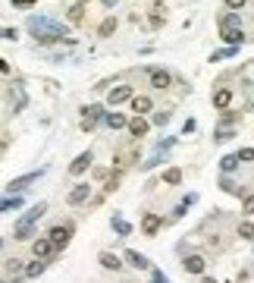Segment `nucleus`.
I'll return each mask as SVG.
<instances>
[{
	"instance_id": "f257e3e1",
	"label": "nucleus",
	"mask_w": 254,
	"mask_h": 283,
	"mask_svg": "<svg viewBox=\"0 0 254 283\" xmlns=\"http://www.w3.org/2000/svg\"><path fill=\"white\" fill-rule=\"evenodd\" d=\"M25 29L35 35L38 44H57V41L66 38V25L57 22V19H47V16H29Z\"/></svg>"
},
{
	"instance_id": "f03ea898",
	"label": "nucleus",
	"mask_w": 254,
	"mask_h": 283,
	"mask_svg": "<svg viewBox=\"0 0 254 283\" xmlns=\"http://www.w3.org/2000/svg\"><path fill=\"white\" fill-rule=\"evenodd\" d=\"M44 211H47V204H44V202L32 204V208L19 217V224H16V233H13V236H16V239H32V227H35L38 220L44 217Z\"/></svg>"
},
{
	"instance_id": "7ed1b4c3",
	"label": "nucleus",
	"mask_w": 254,
	"mask_h": 283,
	"mask_svg": "<svg viewBox=\"0 0 254 283\" xmlns=\"http://www.w3.org/2000/svg\"><path fill=\"white\" fill-rule=\"evenodd\" d=\"M82 129L85 132H91V129H95V126H97V120H104L107 114H104V107H100V104H88V107H82Z\"/></svg>"
},
{
	"instance_id": "20e7f679",
	"label": "nucleus",
	"mask_w": 254,
	"mask_h": 283,
	"mask_svg": "<svg viewBox=\"0 0 254 283\" xmlns=\"http://www.w3.org/2000/svg\"><path fill=\"white\" fill-rule=\"evenodd\" d=\"M44 176V170H32V173H22V176H16V179H10V186H6V192H22L25 186H32V183H38V179Z\"/></svg>"
},
{
	"instance_id": "39448f33",
	"label": "nucleus",
	"mask_w": 254,
	"mask_h": 283,
	"mask_svg": "<svg viewBox=\"0 0 254 283\" xmlns=\"http://www.w3.org/2000/svg\"><path fill=\"white\" fill-rule=\"evenodd\" d=\"M50 243L57 245V252H63L66 243H69V236H72V224H66V227H50Z\"/></svg>"
},
{
	"instance_id": "423d86ee",
	"label": "nucleus",
	"mask_w": 254,
	"mask_h": 283,
	"mask_svg": "<svg viewBox=\"0 0 254 283\" xmlns=\"http://www.w3.org/2000/svg\"><path fill=\"white\" fill-rule=\"evenodd\" d=\"M32 252H35V258H54V255H57V245L54 243H50V236H44V239H38V243L35 245H32Z\"/></svg>"
},
{
	"instance_id": "0eeeda50",
	"label": "nucleus",
	"mask_w": 254,
	"mask_h": 283,
	"mask_svg": "<svg viewBox=\"0 0 254 283\" xmlns=\"http://www.w3.org/2000/svg\"><path fill=\"white\" fill-rule=\"evenodd\" d=\"M126 129H129V132L135 135V139H145V135H148V129H151V123H148V120L141 117V114H135V117L129 120V126H126Z\"/></svg>"
},
{
	"instance_id": "6e6552de",
	"label": "nucleus",
	"mask_w": 254,
	"mask_h": 283,
	"mask_svg": "<svg viewBox=\"0 0 254 283\" xmlns=\"http://www.w3.org/2000/svg\"><path fill=\"white\" fill-rule=\"evenodd\" d=\"M91 161H95V158H91V151H82V154H79V158H75V161H72V164H69V173H72V176H82V173H85V170H88V167H91Z\"/></svg>"
},
{
	"instance_id": "1a4fd4ad",
	"label": "nucleus",
	"mask_w": 254,
	"mask_h": 283,
	"mask_svg": "<svg viewBox=\"0 0 254 283\" xmlns=\"http://www.w3.org/2000/svg\"><path fill=\"white\" fill-rule=\"evenodd\" d=\"M169 85H173V76H169L166 70H151V88H169Z\"/></svg>"
},
{
	"instance_id": "9d476101",
	"label": "nucleus",
	"mask_w": 254,
	"mask_h": 283,
	"mask_svg": "<svg viewBox=\"0 0 254 283\" xmlns=\"http://www.w3.org/2000/svg\"><path fill=\"white\" fill-rule=\"evenodd\" d=\"M132 98H135V94H132L129 85H120V88L110 91V104H113V107H120V104H126V101H132Z\"/></svg>"
},
{
	"instance_id": "9b49d317",
	"label": "nucleus",
	"mask_w": 254,
	"mask_h": 283,
	"mask_svg": "<svg viewBox=\"0 0 254 283\" xmlns=\"http://www.w3.org/2000/svg\"><path fill=\"white\" fill-rule=\"evenodd\" d=\"M88 195H91V186L88 183H79L69 192V199H66V202H69V204H85V202H88Z\"/></svg>"
},
{
	"instance_id": "f8f14e48",
	"label": "nucleus",
	"mask_w": 254,
	"mask_h": 283,
	"mask_svg": "<svg viewBox=\"0 0 254 283\" xmlns=\"http://www.w3.org/2000/svg\"><path fill=\"white\" fill-rule=\"evenodd\" d=\"M126 261H129L132 268H138V271H148V268H151V261H148L141 252H135V248H126Z\"/></svg>"
},
{
	"instance_id": "ddd939ff",
	"label": "nucleus",
	"mask_w": 254,
	"mask_h": 283,
	"mask_svg": "<svg viewBox=\"0 0 254 283\" xmlns=\"http://www.w3.org/2000/svg\"><path fill=\"white\" fill-rule=\"evenodd\" d=\"M160 227H163V217H160V214H145V220H141V230H145L148 236H154Z\"/></svg>"
},
{
	"instance_id": "4468645a",
	"label": "nucleus",
	"mask_w": 254,
	"mask_h": 283,
	"mask_svg": "<svg viewBox=\"0 0 254 283\" xmlns=\"http://www.w3.org/2000/svg\"><path fill=\"white\" fill-rule=\"evenodd\" d=\"M220 38L226 41V44H232V47H239L242 41H245V32L242 29H220Z\"/></svg>"
},
{
	"instance_id": "2eb2a0df",
	"label": "nucleus",
	"mask_w": 254,
	"mask_h": 283,
	"mask_svg": "<svg viewBox=\"0 0 254 283\" xmlns=\"http://www.w3.org/2000/svg\"><path fill=\"white\" fill-rule=\"evenodd\" d=\"M132 110H135V114H151V110H154V101H151L148 94H135V98H132Z\"/></svg>"
},
{
	"instance_id": "dca6fc26",
	"label": "nucleus",
	"mask_w": 254,
	"mask_h": 283,
	"mask_svg": "<svg viewBox=\"0 0 254 283\" xmlns=\"http://www.w3.org/2000/svg\"><path fill=\"white\" fill-rule=\"evenodd\" d=\"M229 104H232V88H217V91H214V107L226 110Z\"/></svg>"
},
{
	"instance_id": "f3484780",
	"label": "nucleus",
	"mask_w": 254,
	"mask_h": 283,
	"mask_svg": "<svg viewBox=\"0 0 254 283\" xmlns=\"http://www.w3.org/2000/svg\"><path fill=\"white\" fill-rule=\"evenodd\" d=\"M182 268L189 274H204V258H201V255H189V258L182 261Z\"/></svg>"
},
{
	"instance_id": "a211bd4d",
	"label": "nucleus",
	"mask_w": 254,
	"mask_h": 283,
	"mask_svg": "<svg viewBox=\"0 0 254 283\" xmlns=\"http://www.w3.org/2000/svg\"><path fill=\"white\" fill-rule=\"evenodd\" d=\"M97 261H100V264H104V268H107V271H120V268H123V261H120V258H116V255H113V252H100V255H97Z\"/></svg>"
},
{
	"instance_id": "6ab92c4d",
	"label": "nucleus",
	"mask_w": 254,
	"mask_h": 283,
	"mask_svg": "<svg viewBox=\"0 0 254 283\" xmlns=\"http://www.w3.org/2000/svg\"><path fill=\"white\" fill-rule=\"evenodd\" d=\"M16 208H22V195H19V192L0 199V214H3V211H16Z\"/></svg>"
},
{
	"instance_id": "aec40b11",
	"label": "nucleus",
	"mask_w": 254,
	"mask_h": 283,
	"mask_svg": "<svg viewBox=\"0 0 254 283\" xmlns=\"http://www.w3.org/2000/svg\"><path fill=\"white\" fill-rule=\"evenodd\" d=\"M220 29H242V16L235 13V10H232V13H226L223 19H220Z\"/></svg>"
},
{
	"instance_id": "412c9836",
	"label": "nucleus",
	"mask_w": 254,
	"mask_h": 283,
	"mask_svg": "<svg viewBox=\"0 0 254 283\" xmlns=\"http://www.w3.org/2000/svg\"><path fill=\"white\" fill-rule=\"evenodd\" d=\"M104 123L110 126V129H126V126H129V120H126L123 114H107V117H104Z\"/></svg>"
},
{
	"instance_id": "4be33fe9",
	"label": "nucleus",
	"mask_w": 254,
	"mask_h": 283,
	"mask_svg": "<svg viewBox=\"0 0 254 283\" xmlns=\"http://www.w3.org/2000/svg\"><path fill=\"white\" fill-rule=\"evenodd\" d=\"M194 202H198V195H194V192H191V195H185V199H182L179 204H176V211H173V217H182V214H185V211H189V208H191V204H194Z\"/></svg>"
},
{
	"instance_id": "5701e85b",
	"label": "nucleus",
	"mask_w": 254,
	"mask_h": 283,
	"mask_svg": "<svg viewBox=\"0 0 254 283\" xmlns=\"http://www.w3.org/2000/svg\"><path fill=\"white\" fill-rule=\"evenodd\" d=\"M220 170H223V173H232V170H239V154H226V158L220 161Z\"/></svg>"
},
{
	"instance_id": "b1692460",
	"label": "nucleus",
	"mask_w": 254,
	"mask_h": 283,
	"mask_svg": "<svg viewBox=\"0 0 254 283\" xmlns=\"http://www.w3.org/2000/svg\"><path fill=\"white\" fill-rule=\"evenodd\" d=\"M44 268H47V261L44 258H35L29 268H25V277H38V274H44Z\"/></svg>"
},
{
	"instance_id": "393cba45",
	"label": "nucleus",
	"mask_w": 254,
	"mask_h": 283,
	"mask_svg": "<svg viewBox=\"0 0 254 283\" xmlns=\"http://www.w3.org/2000/svg\"><path fill=\"white\" fill-rule=\"evenodd\" d=\"M110 224H113V230H116L120 236H129V233H132V227L126 224V220L120 217V214H113V220H110Z\"/></svg>"
},
{
	"instance_id": "a878e982",
	"label": "nucleus",
	"mask_w": 254,
	"mask_h": 283,
	"mask_svg": "<svg viewBox=\"0 0 254 283\" xmlns=\"http://www.w3.org/2000/svg\"><path fill=\"white\" fill-rule=\"evenodd\" d=\"M163 183H169V186H179V183H182V170H179V167H169L166 173H163Z\"/></svg>"
},
{
	"instance_id": "bb28decb",
	"label": "nucleus",
	"mask_w": 254,
	"mask_h": 283,
	"mask_svg": "<svg viewBox=\"0 0 254 283\" xmlns=\"http://www.w3.org/2000/svg\"><path fill=\"white\" fill-rule=\"evenodd\" d=\"M6 271H10V277H25V268H22L19 258H10V261H6Z\"/></svg>"
},
{
	"instance_id": "cd10ccee",
	"label": "nucleus",
	"mask_w": 254,
	"mask_h": 283,
	"mask_svg": "<svg viewBox=\"0 0 254 283\" xmlns=\"http://www.w3.org/2000/svg\"><path fill=\"white\" fill-rule=\"evenodd\" d=\"M235 54H239V47H226V50H217V54L214 57H210V63H220V60H226V57H235Z\"/></svg>"
},
{
	"instance_id": "c85d7f7f",
	"label": "nucleus",
	"mask_w": 254,
	"mask_h": 283,
	"mask_svg": "<svg viewBox=\"0 0 254 283\" xmlns=\"http://www.w3.org/2000/svg\"><path fill=\"white\" fill-rule=\"evenodd\" d=\"M220 189H223V192H229V195H239V186H235L232 179H229V173H226L223 179H220Z\"/></svg>"
},
{
	"instance_id": "c756f323",
	"label": "nucleus",
	"mask_w": 254,
	"mask_h": 283,
	"mask_svg": "<svg viewBox=\"0 0 254 283\" xmlns=\"http://www.w3.org/2000/svg\"><path fill=\"white\" fill-rule=\"evenodd\" d=\"M239 236L242 239H254V224H251V220H242V224H239Z\"/></svg>"
},
{
	"instance_id": "7c9ffc66",
	"label": "nucleus",
	"mask_w": 254,
	"mask_h": 283,
	"mask_svg": "<svg viewBox=\"0 0 254 283\" xmlns=\"http://www.w3.org/2000/svg\"><path fill=\"white\" fill-rule=\"evenodd\" d=\"M214 139H217V142H229V139H235V132H232V129H217Z\"/></svg>"
},
{
	"instance_id": "2f4dec72",
	"label": "nucleus",
	"mask_w": 254,
	"mask_h": 283,
	"mask_svg": "<svg viewBox=\"0 0 254 283\" xmlns=\"http://www.w3.org/2000/svg\"><path fill=\"white\" fill-rule=\"evenodd\" d=\"M82 13H85V10H82V3H75L72 10H69V19H72V22H82Z\"/></svg>"
},
{
	"instance_id": "473e14b6",
	"label": "nucleus",
	"mask_w": 254,
	"mask_h": 283,
	"mask_svg": "<svg viewBox=\"0 0 254 283\" xmlns=\"http://www.w3.org/2000/svg\"><path fill=\"white\" fill-rule=\"evenodd\" d=\"M113 29H116V19H104V25H100V35H110Z\"/></svg>"
},
{
	"instance_id": "72a5a7b5",
	"label": "nucleus",
	"mask_w": 254,
	"mask_h": 283,
	"mask_svg": "<svg viewBox=\"0 0 254 283\" xmlns=\"http://www.w3.org/2000/svg\"><path fill=\"white\" fill-rule=\"evenodd\" d=\"M151 123H154V126H166V123H169V114H154Z\"/></svg>"
},
{
	"instance_id": "f704fd0d",
	"label": "nucleus",
	"mask_w": 254,
	"mask_h": 283,
	"mask_svg": "<svg viewBox=\"0 0 254 283\" xmlns=\"http://www.w3.org/2000/svg\"><path fill=\"white\" fill-rule=\"evenodd\" d=\"M239 161H248V164H251V161H254V148H242L239 151Z\"/></svg>"
},
{
	"instance_id": "c9c22d12",
	"label": "nucleus",
	"mask_w": 254,
	"mask_h": 283,
	"mask_svg": "<svg viewBox=\"0 0 254 283\" xmlns=\"http://www.w3.org/2000/svg\"><path fill=\"white\" fill-rule=\"evenodd\" d=\"M0 38H3V41H16V29H0Z\"/></svg>"
},
{
	"instance_id": "e433bc0d",
	"label": "nucleus",
	"mask_w": 254,
	"mask_h": 283,
	"mask_svg": "<svg viewBox=\"0 0 254 283\" xmlns=\"http://www.w3.org/2000/svg\"><path fill=\"white\" fill-rule=\"evenodd\" d=\"M242 208H245V214H254V195H248V199H245Z\"/></svg>"
},
{
	"instance_id": "4c0bfd02",
	"label": "nucleus",
	"mask_w": 254,
	"mask_h": 283,
	"mask_svg": "<svg viewBox=\"0 0 254 283\" xmlns=\"http://www.w3.org/2000/svg\"><path fill=\"white\" fill-rule=\"evenodd\" d=\"M226 6H229V10H242L245 0H226Z\"/></svg>"
},
{
	"instance_id": "58836bf2",
	"label": "nucleus",
	"mask_w": 254,
	"mask_h": 283,
	"mask_svg": "<svg viewBox=\"0 0 254 283\" xmlns=\"http://www.w3.org/2000/svg\"><path fill=\"white\" fill-rule=\"evenodd\" d=\"M154 283H169V277H166L163 271H154Z\"/></svg>"
},
{
	"instance_id": "ea45409f",
	"label": "nucleus",
	"mask_w": 254,
	"mask_h": 283,
	"mask_svg": "<svg viewBox=\"0 0 254 283\" xmlns=\"http://www.w3.org/2000/svg\"><path fill=\"white\" fill-rule=\"evenodd\" d=\"M32 3H38V0H13V6H32Z\"/></svg>"
},
{
	"instance_id": "a19ab883",
	"label": "nucleus",
	"mask_w": 254,
	"mask_h": 283,
	"mask_svg": "<svg viewBox=\"0 0 254 283\" xmlns=\"http://www.w3.org/2000/svg\"><path fill=\"white\" fill-rule=\"evenodd\" d=\"M6 151V139H0V154H3Z\"/></svg>"
},
{
	"instance_id": "79ce46f5",
	"label": "nucleus",
	"mask_w": 254,
	"mask_h": 283,
	"mask_svg": "<svg viewBox=\"0 0 254 283\" xmlns=\"http://www.w3.org/2000/svg\"><path fill=\"white\" fill-rule=\"evenodd\" d=\"M100 3H104V6H113V3H116V0H100Z\"/></svg>"
},
{
	"instance_id": "37998d69",
	"label": "nucleus",
	"mask_w": 254,
	"mask_h": 283,
	"mask_svg": "<svg viewBox=\"0 0 254 283\" xmlns=\"http://www.w3.org/2000/svg\"><path fill=\"white\" fill-rule=\"evenodd\" d=\"M201 283H217V280H210V277H204V280H201Z\"/></svg>"
},
{
	"instance_id": "c03bdc74",
	"label": "nucleus",
	"mask_w": 254,
	"mask_h": 283,
	"mask_svg": "<svg viewBox=\"0 0 254 283\" xmlns=\"http://www.w3.org/2000/svg\"><path fill=\"white\" fill-rule=\"evenodd\" d=\"M0 248H3V239H0Z\"/></svg>"
},
{
	"instance_id": "a18cd8bd",
	"label": "nucleus",
	"mask_w": 254,
	"mask_h": 283,
	"mask_svg": "<svg viewBox=\"0 0 254 283\" xmlns=\"http://www.w3.org/2000/svg\"><path fill=\"white\" fill-rule=\"evenodd\" d=\"M75 3H82V0H75Z\"/></svg>"
},
{
	"instance_id": "49530a36",
	"label": "nucleus",
	"mask_w": 254,
	"mask_h": 283,
	"mask_svg": "<svg viewBox=\"0 0 254 283\" xmlns=\"http://www.w3.org/2000/svg\"><path fill=\"white\" fill-rule=\"evenodd\" d=\"M0 283H3V280H0Z\"/></svg>"
}]
</instances>
